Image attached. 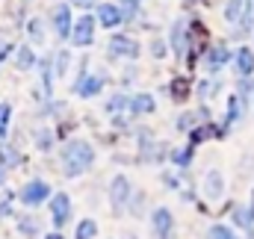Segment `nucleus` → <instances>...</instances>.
<instances>
[{
  "mask_svg": "<svg viewBox=\"0 0 254 239\" xmlns=\"http://www.w3.org/2000/svg\"><path fill=\"white\" fill-rule=\"evenodd\" d=\"M9 113H12V107H9V104H0V139L6 136V124H9Z\"/></svg>",
  "mask_w": 254,
  "mask_h": 239,
  "instance_id": "obj_25",
  "label": "nucleus"
},
{
  "mask_svg": "<svg viewBox=\"0 0 254 239\" xmlns=\"http://www.w3.org/2000/svg\"><path fill=\"white\" fill-rule=\"evenodd\" d=\"M110 54L113 57H127V60H136L139 57V45L127 36H113L110 39Z\"/></svg>",
  "mask_w": 254,
  "mask_h": 239,
  "instance_id": "obj_6",
  "label": "nucleus"
},
{
  "mask_svg": "<svg viewBox=\"0 0 254 239\" xmlns=\"http://www.w3.org/2000/svg\"><path fill=\"white\" fill-rule=\"evenodd\" d=\"M151 222H154V234H157V239H169V234H172V225H175V219H172V213H169L166 207L154 210Z\"/></svg>",
  "mask_w": 254,
  "mask_h": 239,
  "instance_id": "obj_8",
  "label": "nucleus"
},
{
  "mask_svg": "<svg viewBox=\"0 0 254 239\" xmlns=\"http://www.w3.org/2000/svg\"><path fill=\"white\" fill-rule=\"evenodd\" d=\"M33 51H30V48H21V51H18V54H15V65H18V68H21V71H27V68H33Z\"/></svg>",
  "mask_w": 254,
  "mask_h": 239,
  "instance_id": "obj_20",
  "label": "nucleus"
},
{
  "mask_svg": "<svg viewBox=\"0 0 254 239\" xmlns=\"http://www.w3.org/2000/svg\"><path fill=\"white\" fill-rule=\"evenodd\" d=\"M21 231H24L27 237H36V222H33V219H21Z\"/></svg>",
  "mask_w": 254,
  "mask_h": 239,
  "instance_id": "obj_28",
  "label": "nucleus"
},
{
  "mask_svg": "<svg viewBox=\"0 0 254 239\" xmlns=\"http://www.w3.org/2000/svg\"><path fill=\"white\" fill-rule=\"evenodd\" d=\"M51 213H54V225L63 228L65 222H68V216H71V201H68V195H54Z\"/></svg>",
  "mask_w": 254,
  "mask_h": 239,
  "instance_id": "obj_11",
  "label": "nucleus"
},
{
  "mask_svg": "<svg viewBox=\"0 0 254 239\" xmlns=\"http://www.w3.org/2000/svg\"><path fill=\"white\" fill-rule=\"evenodd\" d=\"M98 21H101L107 30H113V27H119V24L125 21V15H122L119 6H113V3H101V6H98Z\"/></svg>",
  "mask_w": 254,
  "mask_h": 239,
  "instance_id": "obj_10",
  "label": "nucleus"
},
{
  "mask_svg": "<svg viewBox=\"0 0 254 239\" xmlns=\"http://www.w3.org/2000/svg\"><path fill=\"white\" fill-rule=\"evenodd\" d=\"M3 180H6V163H0V186H3Z\"/></svg>",
  "mask_w": 254,
  "mask_h": 239,
  "instance_id": "obj_31",
  "label": "nucleus"
},
{
  "mask_svg": "<svg viewBox=\"0 0 254 239\" xmlns=\"http://www.w3.org/2000/svg\"><path fill=\"white\" fill-rule=\"evenodd\" d=\"M101 86H104V80H101V77H83V80L77 83V95L92 98V95H98V92H101Z\"/></svg>",
  "mask_w": 254,
  "mask_h": 239,
  "instance_id": "obj_14",
  "label": "nucleus"
},
{
  "mask_svg": "<svg viewBox=\"0 0 254 239\" xmlns=\"http://www.w3.org/2000/svg\"><path fill=\"white\" fill-rule=\"evenodd\" d=\"M68 60H71V57H68V54H60V57H57V74H60V77H63L65 71H68Z\"/></svg>",
  "mask_w": 254,
  "mask_h": 239,
  "instance_id": "obj_27",
  "label": "nucleus"
},
{
  "mask_svg": "<svg viewBox=\"0 0 254 239\" xmlns=\"http://www.w3.org/2000/svg\"><path fill=\"white\" fill-rule=\"evenodd\" d=\"M243 6H246V0H228V3H225V12H222L225 21H228V24H237L240 15H243Z\"/></svg>",
  "mask_w": 254,
  "mask_h": 239,
  "instance_id": "obj_16",
  "label": "nucleus"
},
{
  "mask_svg": "<svg viewBox=\"0 0 254 239\" xmlns=\"http://www.w3.org/2000/svg\"><path fill=\"white\" fill-rule=\"evenodd\" d=\"M234 68H237L240 77H252L254 74V54L249 48H240V51L234 54Z\"/></svg>",
  "mask_w": 254,
  "mask_h": 239,
  "instance_id": "obj_13",
  "label": "nucleus"
},
{
  "mask_svg": "<svg viewBox=\"0 0 254 239\" xmlns=\"http://www.w3.org/2000/svg\"><path fill=\"white\" fill-rule=\"evenodd\" d=\"M210 136H219V130L210 127V124H201V127H192L190 130V142L192 145H198V142H204V139H210Z\"/></svg>",
  "mask_w": 254,
  "mask_h": 239,
  "instance_id": "obj_17",
  "label": "nucleus"
},
{
  "mask_svg": "<svg viewBox=\"0 0 254 239\" xmlns=\"http://www.w3.org/2000/svg\"><path fill=\"white\" fill-rule=\"evenodd\" d=\"M63 163H65V175L68 178H77V175H83L95 163V151H92L89 142L74 139V142H68L63 148Z\"/></svg>",
  "mask_w": 254,
  "mask_h": 239,
  "instance_id": "obj_1",
  "label": "nucleus"
},
{
  "mask_svg": "<svg viewBox=\"0 0 254 239\" xmlns=\"http://www.w3.org/2000/svg\"><path fill=\"white\" fill-rule=\"evenodd\" d=\"M92 39H95V18L92 15H83L74 24V30H71V42L80 45V48H86V45H92Z\"/></svg>",
  "mask_w": 254,
  "mask_h": 239,
  "instance_id": "obj_3",
  "label": "nucleus"
},
{
  "mask_svg": "<svg viewBox=\"0 0 254 239\" xmlns=\"http://www.w3.org/2000/svg\"><path fill=\"white\" fill-rule=\"evenodd\" d=\"M125 98H122V95H116V98H110V104H107V113H122V110H125Z\"/></svg>",
  "mask_w": 254,
  "mask_h": 239,
  "instance_id": "obj_26",
  "label": "nucleus"
},
{
  "mask_svg": "<svg viewBox=\"0 0 254 239\" xmlns=\"http://www.w3.org/2000/svg\"><path fill=\"white\" fill-rule=\"evenodd\" d=\"M98 234V225L92 222V219H86V222H80V228H77V239H92Z\"/></svg>",
  "mask_w": 254,
  "mask_h": 239,
  "instance_id": "obj_22",
  "label": "nucleus"
},
{
  "mask_svg": "<svg viewBox=\"0 0 254 239\" xmlns=\"http://www.w3.org/2000/svg\"><path fill=\"white\" fill-rule=\"evenodd\" d=\"M48 195H51V186H48L45 180H30V183L21 189V201H24L27 207H36V204H42Z\"/></svg>",
  "mask_w": 254,
  "mask_h": 239,
  "instance_id": "obj_4",
  "label": "nucleus"
},
{
  "mask_svg": "<svg viewBox=\"0 0 254 239\" xmlns=\"http://www.w3.org/2000/svg\"><path fill=\"white\" fill-rule=\"evenodd\" d=\"M187 92H190L187 80H175V86H172V95H175V101H184V98H187Z\"/></svg>",
  "mask_w": 254,
  "mask_h": 239,
  "instance_id": "obj_24",
  "label": "nucleus"
},
{
  "mask_svg": "<svg viewBox=\"0 0 254 239\" xmlns=\"http://www.w3.org/2000/svg\"><path fill=\"white\" fill-rule=\"evenodd\" d=\"M71 6H80V9H92V6H98V0H68Z\"/></svg>",
  "mask_w": 254,
  "mask_h": 239,
  "instance_id": "obj_29",
  "label": "nucleus"
},
{
  "mask_svg": "<svg viewBox=\"0 0 254 239\" xmlns=\"http://www.w3.org/2000/svg\"><path fill=\"white\" fill-rule=\"evenodd\" d=\"M127 195H130V183H127V178H119L113 180V186H110V201H113V210H122L127 201Z\"/></svg>",
  "mask_w": 254,
  "mask_h": 239,
  "instance_id": "obj_12",
  "label": "nucleus"
},
{
  "mask_svg": "<svg viewBox=\"0 0 254 239\" xmlns=\"http://www.w3.org/2000/svg\"><path fill=\"white\" fill-rule=\"evenodd\" d=\"M172 163L181 166V169H187V166L192 163V148H181V151H175V154H172Z\"/></svg>",
  "mask_w": 254,
  "mask_h": 239,
  "instance_id": "obj_21",
  "label": "nucleus"
},
{
  "mask_svg": "<svg viewBox=\"0 0 254 239\" xmlns=\"http://www.w3.org/2000/svg\"><path fill=\"white\" fill-rule=\"evenodd\" d=\"M151 51H154V57H157V60H160V57H166V45H163L160 39L154 42V48H151Z\"/></svg>",
  "mask_w": 254,
  "mask_h": 239,
  "instance_id": "obj_30",
  "label": "nucleus"
},
{
  "mask_svg": "<svg viewBox=\"0 0 254 239\" xmlns=\"http://www.w3.org/2000/svg\"><path fill=\"white\" fill-rule=\"evenodd\" d=\"M54 27H57V36L60 39H68L71 36V3L54 6Z\"/></svg>",
  "mask_w": 254,
  "mask_h": 239,
  "instance_id": "obj_7",
  "label": "nucleus"
},
{
  "mask_svg": "<svg viewBox=\"0 0 254 239\" xmlns=\"http://www.w3.org/2000/svg\"><path fill=\"white\" fill-rule=\"evenodd\" d=\"M231 60H234V54L228 51V45H213V48L204 54V68H207L210 74H216V71H222Z\"/></svg>",
  "mask_w": 254,
  "mask_h": 239,
  "instance_id": "obj_2",
  "label": "nucleus"
},
{
  "mask_svg": "<svg viewBox=\"0 0 254 239\" xmlns=\"http://www.w3.org/2000/svg\"><path fill=\"white\" fill-rule=\"evenodd\" d=\"M222 192H225V178H222V172H207L204 175V195L210 198V201H219L222 198Z\"/></svg>",
  "mask_w": 254,
  "mask_h": 239,
  "instance_id": "obj_9",
  "label": "nucleus"
},
{
  "mask_svg": "<svg viewBox=\"0 0 254 239\" xmlns=\"http://www.w3.org/2000/svg\"><path fill=\"white\" fill-rule=\"evenodd\" d=\"M207 239H240L228 225H213L210 231H207Z\"/></svg>",
  "mask_w": 254,
  "mask_h": 239,
  "instance_id": "obj_18",
  "label": "nucleus"
},
{
  "mask_svg": "<svg viewBox=\"0 0 254 239\" xmlns=\"http://www.w3.org/2000/svg\"><path fill=\"white\" fill-rule=\"evenodd\" d=\"M130 110H133L136 116H139V113L148 116V113H154V98H151V95H136V98L130 101Z\"/></svg>",
  "mask_w": 254,
  "mask_h": 239,
  "instance_id": "obj_15",
  "label": "nucleus"
},
{
  "mask_svg": "<svg viewBox=\"0 0 254 239\" xmlns=\"http://www.w3.org/2000/svg\"><path fill=\"white\" fill-rule=\"evenodd\" d=\"M172 48H175V54L181 60L187 57V48H190V24L184 18H178L175 27H172Z\"/></svg>",
  "mask_w": 254,
  "mask_h": 239,
  "instance_id": "obj_5",
  "label": "nucleus"
},
{
  "mask_svg": "<svg viewBox=\"0 0 254 239\" xmlns=\"http://www.w3.org/2000/svg\"><path fill=\"white\" fill-rule=\"evenodd\" d=\"M45 239H63V237L60 234H51V237H45Z\"/></svg>",
  "mask_w": 254,
  "mask_h": 239,
  "instance_id": "obj_32",
  "label": "nucleus"
},
{
  "mask_svg": "<svg viewBox=\"0 0 254 239\" xmlns=\"http://www.w3.org/2000/svg\"><path fill=\"white\" fill-rule=\"evenodd\" d=\"M119 9H122V15H125L127 21H133V18H136V12H139V0H122V6H119Z\"/></svg>",
  "mask_w": 254,
  "mask_h": 239,
  "instance_id": "obj_23",
  "label": "nucleus"
},
{
  "mask_svg": "<svg viewBox=\"0 0 254 239\" xmlns=\"http://www.w3.org/2000/svg\"><path fill=\"white\" fill-rule=\"evenodd\" d=\"M30 36H33L36 45H45V21L42 18H33L30 21Z\"/></svg>",
  "mask_w": 254,
  "mask_h": 239,
  "instance_id": "obj_19",
  "label": "nucleus"
}]
</instances>
